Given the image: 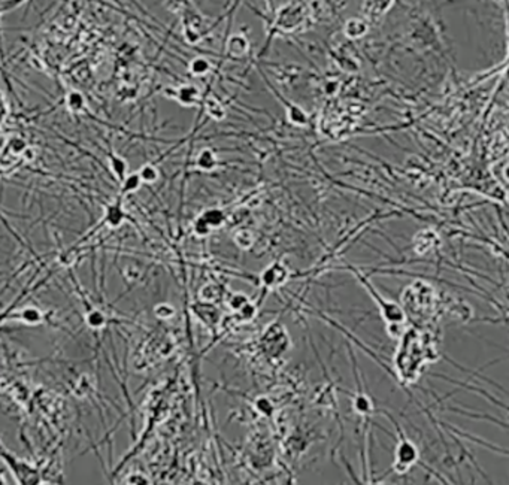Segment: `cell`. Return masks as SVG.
<instances>
[{
  "instance_id": "obj_18",
  "label": "cell",
  "mask_w": 509,
  "mask_h": 485,
  "mask_svg": "<svg viewBox=\"0 0 509 485\" xmlns=\"http://www.w3.org/2000/svg\"><path fill=\"white\" fill-rule=\"evenodd\" d=\"M248 303V299H246V296H243V294H235L232 299H230V306L232 308H235V309H240L243 305H246Z\"/></svg>"
},
{
  "instance_id": "obj_4",
  "label": "cell",
  "mask_w": 509,
  "mask_h": 485,
  "mask_svg": "<svg viewBox=\"0 0 509 485\" xmlns=\"http://www.w3.org/2000/svg\"><path fill=\"white\" fill-rule=\"evenodd\" d=\"M288 278V272H287V269L279 264V263H275L272 266H269L266 271L262 274V282L269 287V288H275L281 284H284Z\"/></svg>"
},
{
  "instance_id": "obj_6",
  "label": "cell",
  "mask_w": 509,
  "mask_h": 485,
  "mask_svg": "<svg viewBox=\"0 0 509 485\" xmlns=\"http://www.w3.org/2000/svg\"><path fill=\"white\" fill-rule=\"evenodd\" d=\"M176 99L182 104H194L199 100V90L196 87H181L176 91Z\"/></svg>"
},
{
  "instance_id": "obj_15",
  "label": "cell",
  "mask_w": 509,
  "mask_h": 485,
  "mask_svg": "<svg viewBox=\"0 0 509 485\" xmlns=\"http://www.w3.org/2000/svg\"><path fill=\"white\" fill-rule=\"evenodd\" d=\"M156 315L160 318V319H169L170 316H173V313H175V309L170 306V305H168V303H162V305H159V306H156Z\"/></svg>"
},
{
  "instance_id": "obj_17",
  "label": "cell",
  "mask_w": 509,
  "mask_h": 485,
  "mask_svg": "<svg viewBox=\"0 0 509 485\" xmlns=\"http://www.w3.org/2000/svg\"><path fill=\"white\" fill-rule=\"evenodd\" d=\"M217 296H218V288L214 285H206L202 290V297L205 300H215Z\"/></svg>"
},
{
  "instance_id": "obj_8",
  "label": "cell",
  "mask_w": 509,
  "mask_h": 485,
  "mask_svg": "<svg viewBox=\"0 0 509 485\" xmlns=\"http://www.w3.org/2000/svg\"><path fill=\"white\" fill-rule=\"evenodd\" d=\"M354 409L357 411L359 414L365 415V414H369L373 406H372V400L366 396V394H359V396H355L354 399Z\"/></svg>"
},
{
  "instance_id": "obj_5",
  "label": "cell",
  "mask_w": 509,
  "mask_h": 485,
  "mask_svg": "<svg viewBox=\"0 0 509 485\" xmlns=\"http://www.w3.org/2000/svg\"><path fill=\"white\" fill-rule=\"evenodd\" d=\"M196 163L203 171H211V169H214L217 166V157H215V154L211 149H203L197 155Z\"/></svg>"
},
{
  "instance_id": "obj_19",
  "label": "cell",
  "mask_w": 509,
  "mask_h": 485,
  "mask_svg": "<svg viewBox=\"0 0 509 485\" xmlns=\"http://www.w3.org/2000/svg\"><path fill=\"white\" fill-rule=\"evenodd\" d=\"M257 408L263 412V414H271V409H272V405L268 399H260L257 402Z\"/></svg>"
},
{
  "instance_id": "obj_12",
  "label": "cell",
  "mask_w": 509,
  "mask_h": 485,
  "mask_svg": "<svg viewBox=\"0 0 509 485\" xmlns=\"http://www.w3.org/2000/svg\"><path fill=\"white\" fill-rule=\"evenodd\" d=\"M235 241H236V243H238L240 248H249V246L252 245V242H254V238H252V235H251L249 232L240 230V232L236 233Z\"/></svg>"
},
{
  "instance_id": "obj_11",
  "label": "cell",
  "mask_w": 509,
  "mask_h": 485,
  "mask_svg": "<svg viewBox=\"0 0 509 485\" xmlns=\"http://www.w3.org/2000/svg\"><path fill=\"white\" fill-rule=\"evenodd\" d=\"M206 112H208L211 117L217 118V120H220V118L224 117V109H223V106H221L217 100H209V102L206 103Z\"/></svg>"
},
{
  "instance_id": "obj_10",
  "label": "cell",
  "mask_w": 509,
  "mask_h": 485,
  "mask_svg": "<svg viewBox=\"0 0 509 485\" xmlns=\"http://www.w3.org/2000/svg\"><path fill=\"white\" fill-rule=\"evenodd\" d=\"M40 318H42V315H40L39 309H34V308H27L21 313V319L24 322H29V324H37Z\"/></svg>"
},
{
  "instance_id": "obj_2",
  "label": "cell",
  "mask_w": 509,
  "mask_h": 485,
  "mask_svg": "<svg viewBox=\"0 0 509 485\" xmlns=\"http://www.w3.org/2000/svg\"><path fill=\"white\" fill-rule=\"evenodd\" d=\"M418 460V450L417 447L409 441L402 436L400 442L396 448V461L394 469L397 472H406L415 461Z\"/></svg>"
},
{
  "instance_id": "obj_9",
  "label": "cell",
  "mask_w": 509,
  "mask_h": 485,
  "mask_svg": "<svg viewBox=\"0 0 509 485\" xmlns=\"http://www.w3.org/2000/svg\"><path fill=\"white\" fill-rule=\"evenodd\" d=\"M139 176L142 179V182H156L159 179V171L154 166H143L139 171Z\"/></svg>"
},
{
  "instance_id": "obj_7",
  "label": "cell",
  "mask_w": 509,
  "mask_h": 485,
  "mask_svg": "<svg viewBox=\"0 0 509 485\" xmlns=\"http://www.w3.org/2000/svg\"><path fill=\"white\" fill-rule=\"evenodd\" d=\"M85 319H87V324H88L91 329H100V327H103L105 322H106L105 315L102 313L100 311H97V309L90 311V312L87 313Z\"/></svg>"
},
{
  "instance_id": "obj_1",
  "label": "cell",
  "mask_w": 509,
  "mask_h": 485,
  "mask_svg": "<svg viewBox=\"0 0 509 485\" xmlns=\"http://www.w3.org/2000/svg\"><path fill=\"white\" fill-rule=\"evenodd\" d=\"M0 457H2V460L12 470L17 482H20V484H37V482H40V479H39L40 475H39L37 469L32 467L24 460H20L14 452L8 451L2 445V441H0Z\"/></svg>"
},
{
  "instance_id": "obj_3",
  "label": "cell",
  "mask_w": 509,
  "mask_h": 485,
  "mask_svg": "<svg viewBox=\"0 0 509 485\" xmlns=\"http://www.w3.org/2000/svg\"><path fill=\"white\" fill-rule=\"evenodd\" d=\"M224 221V215L221 210L218 209H211V210H206L205 213H202L199 220L196 221V226H194V230L197 235L200 236H205L208 235L212 229H217L223 224Z\"/></svg>"
},
{
  "instance_id": "obj_14",
  "label": "cell",
  "mask_w": 509,
  "mask_h": 485,
  "mask_svg": "<svg viewBox=\"0 0 509 485\" xmlns=\"http://www.w3.org/2000/svg\"><path fill=\"white\" fill-rule=\"evenodd\" d=\"M190 69H191V72L194 75H203V73H206L209 70V63L206 60H203V59H196V60H193Z\"/></svg>"
},
{
  "instance_id": "obj_16",
  "label": "cell",
  "mask_w": 509,
  "mask_h": 485,
  "mask_svg": "<svg viewBox=\"0 0 509 485\" xmlns=\"http://www.w3.org/2000/svg\"><path fill=\"white\" fill-rule=\"evenodd\" d=\"M111 166H112V169H114V172L117 173V176L121 179V181H124V178H126V163H124V161L121 160V158H112V163H111Z\"/></svg>"
},
{
  "instance_id": "obj_13",
  "label": "cell",
  "mask_w": 509,
  "mask_h": 485,
  "mask_svg": "<svg viewBox=\"0 0 509 485\" xmlns=\"http://www.w3.org/2000/svg\"><path fill=\"white\" fill-rule=\"evenodd\" d=\"M142 179L139 176V173H133L127 178H124V182H123V191H135L139 185H140Z\"/></svg>"
}]
</instances>
